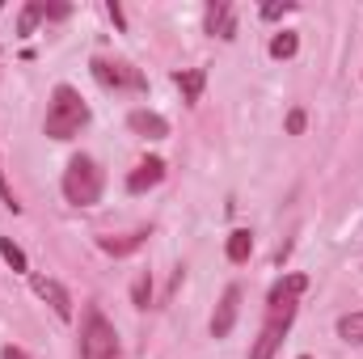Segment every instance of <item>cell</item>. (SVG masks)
<instances>
[{
    "label": "cell",
    "instance_id": "1",
    "mask_svg": "<svg viewBox=\"0 0 363 359\" xmlns=\"http://www.w3.org/2000/svg\"><path fill=\"white\" fill-rule=\"evenodd\" d=\"M89 123V106H85V97L72 89V85H55L51 93V106H47V136L51 140H72L81 127Z\"/></svg>",
    "mask_w": 363,
    "mask_h": 359
},
{
    "label": "cell",
    "instance_id": "2",
    "mask_svg": "<svg viewBox=\"0 0 363 359\" xmlns=\"http://www.w3.org/2000/svg\"><path fill=\"white\" fill-rule=\"evenodd\" d=\"M64 199L77 207H93L101 199V170L93 157H72L64 170Z\"/></svg>",
    "mask_w": 363,
    "mask_h": 359
},
{
    "label": "cell",
    "instance_id": "3",
    "mask_svg": "<svg viewBox=\"0 0 363 359\" xmlns=\"http://www.w3.org/2000/svg\"><path fill=\"white\" fill-rule=\"evenodd\" d=\"M81 359H118V338H114V326H110L97 309H89V317H85Z\"/></svg>",
    "mask_w": 363,
    "mask_h": 359
},
{
    "label": "cell",
    "instance_id": "4",
    "mask_svg": "<svg viewBox=\"0 0 363 359\" xmlns=\"http://www.w3.org/2000/svg\"><path fill=\"white\" fill-rule=\"evenodd\" d=\"M89 68H93V77H97L106 89H144V85H148V81H144V72H140V68H131V64L93 60Z\"/></svg>",
    "mask_w": 363,
    "mask_h": 359
},
{
    "label": "cell",
    "instance_id": "5",
    "mask_svg": "<svg viewBox=\"0 0 363 359\" xmlns=\"http://www.w3.org/2000/svg\"><path fill=\"white\" fill-rule=\"evenodd\" d=\"M207 34H216V38H224V43L237 38V9H233L228 0H211V4H207Z\"/></svg>",
    "mask_w": 363,
    "mask_h": 359
},
{
    "label": "cell",
    "instance_id": "6",
    "mask_svg": "<svg viewBox=\"0 0 363 359\" xmlns=\"http://www.w3.org/2000/svg\"><path fill=\"white\" fill-rule=\"evenodd\" d=\"M34 292L55 309V317H60V321H72V296H68V287H64V283H55V279H47V275H34Z\"/></svg>",
    "mask_w": 363,
    "mask_h": 359
},
{
    "label": "cell",
    "instance_id": "7",
    "mask_svg": "<svg viewBox=\"0 0 363 359\" xmlns=\"http://www.w3.org/2000/svg\"><path fill=\"white\" fill-rule=\"evenodd\" d=\"M237 309H241V287H228L216 304V317H211V338H228L233 321H237Z\"/></svg>",
    "mask_w": 363,
    "mask_h": 359
},
{
    "label": "cell",
    "instance_id": "8",
    "mask_svg": "<svg viewBox=\"0 0 363 359\" xmlns=\"http://www.w3.org/2000/svg\"><path fill=\"white\" fill-rule=\"evenodd\" d=\"M127 127H131L135 136H144V140H165V136H169V123H165L161 114H152V110H131V114H127Z\"/></svg>",
    "mask_w": 363,
    "mask_h": 359
},
{
    "label": "cell",
    "instance_id": "9",
    "mask_svg": "<svg viewBox=\"0 0 363 359\" xmlns=\"http://www.w3.org/2000/svg\"><path fill=\"white\" fill-rule=\"evenodd\" d=\"M161 178H165V161H161V157H148V161L127 178V190H131V194H144V190H152Z\"/></svg>",
    "mask_w": 363,
    "mask_h": 359
},
{
    "label": "cell",
    "instance_id": "10",
    "mask_svg": "<svg viewBox=\"0 0 363 359\" xmlns=\"http://www.w3.org/2000/svg\"><path fill=\"white\" fill-rule=\"evenodd\" d=\"M144 241H148V233H127V237H97L101 254H110V258H127V254H135Z\"/></svg>",
    "mask_w": 363,
    "mask_h": 359
},
{
    "label": "cell",
    "instance_id": "11",
    "mask_svg": "<svg viewBox=\"0 0 363 359\" xmlns=\"http://www.w3.org/2000/svg\"><path fill=\"white\" fill-rule=\"evenodd\" d=\"M174 85L182 89V101H199V93H203V85H207V72L203 68H186V72H174Z\"/></svg>",
    "mask_w": 363,
    "mask_h": 359
},
{
    "label": "cell",
    "instance_id": "12",
    "mask_svg": "<svg viewBox=\"0 0 363 359\" xmlns=\"http://www.w3.org/2000/svg\"><path fill=\"white\" fill-rule=\"evenodd\" d=\"M224 254H228V263H250V254H254V237H250V228H237V233H228V245H224Z\"/></svg>",
    "mask_w": 363,
    "mask_h": 359
},
{
    "label": "cell",
    "instance_id": "13",
    "mask_svg": "<svg viewBox=\"0 0 363 359\" xmlns=\"http://www.w3.org/2000/svg\"><path fill=\"white\" fill-rule=\"evenodd\" d=\"M296 51H300V38H296L291 30H283V34H274L271 38V55L274 60H291Z\"/></svg>",
    "mask_w": 363,
    "mask_h": 359
},
{
    "label": "cell",
    "instance_id": "14",
    "mask_svg": "<svg viewBox=\"0 0 363 359\" xmlns=\"http://www.w3.org/2000/svg\"><path fill=\"white\" fill-rule=\"evenodd\" d=\"M38 21H43V0H30V4L21 9V17H17V34H34Z\"/></svg>",
    "mask_w": 363,
    "mask_h": 359
},
{
    "label": "cell",
    "instance_id": "15",
    "mask_svg": "<svg viewBox=\"0 0 363 359\" xmlns=\"http://www.w3.org/2000/svg\"><path fill=\"white\" fill-rule=\"evenodd\" d=\"M148 296H152V275L140 270L135 283H131V304H135V309H148Z\"/></svg>",
    "mask_w": 363,
    "mask_h": 359
},
{
    "label": "cell",
    "instance_id": "16",
    "mask_svg": "<svg viewBox=\"0 0 363 359\" xmlns=\"http://www.w3.org/2000/svg\"><path fill=\"white\" fill-rule=\"evenodd\" d=\"M338 334H342L347 343H363V313H347V317H338Z\"/></svg>",
    "mask_w": 363,
    "mask_h": 359
},
{
    "label": "cell",
    "instance_id": "17",
    "mask_svg": "<svg viewBox=\"0 0 363 359\" xmlns=\"http://www.w3.org/2000/svg\"><path fill=\"white\" fill-rule=\"evenodd\" d=\"M0 258H4L9 267L17 270V275H26V270H30V263H26V254H21V250H17V245L9 241V237H0Z\"/></svg>",
    "mask_w": 363,
    "mask_h": 359
},
{
    "label": "cell",
    "instance_id": "18",
    "mask_svg": "<svg viewBox=\"0 0 363 359\" xmlns=\"http://www.w3.org/2000/svg\"><path fill=\"white\" fill-rule=\"evenodd\" d=\"M291 9H296L291 0H274V4H262V17H267V21H279V17L291 13Z\"/></svg>",
    "mask_w": 363,
    "mask_h": 359
},
{
    "label": "cell",
    "instance_id": "19",
    "mask_svg": "<svg viewBox=\"0 0 363 359\" xmlns=\"http://www.w3.org/2000/svg\"><path fill=\"white\" fill-rule=\"evenodd\" d=\"M0 199H4V207H13V211H21V203H17V194H13V186L4 182V170H0Z\"/></svg>",
    "mask_w": 363,
    "mask_h": 359
},
{
    "label": "cell",
    "instance_id": "20",
    "mask_svg": "<svg viewBox=\"0 0 363 359\" xmlns=\"http://www.w3.org/2000/svg\"><path fill=\"white\" fill-rule=\"evenodd\" d=\"M287 131H291V136L304 131V110H291V114H287Z\"/></svg>",
    "mask_w": 363,
    "mask_h": 359
},
{
    "label": "cell",
    "instance_id": "21",
    "mask_svg": "<svg viewBox=\"0 0 363 359\" xmlns=\"http://www.w3.org/2000/svg\"><path fill=\"white\" fill-rule=\"evenodd\" d=\"M106 13H110V21H114V26H118V30H123V26H127V17H123V9H118V4H114V0H110V4H106Z\"/></svg>",
    "mask_w": 363,
    "mask_h": 359
},
{
    "label": "cell",
    "instance_id": "22",
    "mask_svg": "<svg viewBox=\"0 0 363 359\" xmlns=\"http://www.w3.org/2000/svg\"><path fill=\"white\" fill-rule=\"evenodd\" d=\"M0 359H30V355H26V351H21V347H13V343H9V347H4V351H0Z\"/></svg>",
    "mask_w": 363,
    "mask_h": 359
},
{
    "label": "cell",
    "instance_id": "23",
    "mask_svg": "<svg viewBox=\"0 0 363 359\" xmlns=\"http://www.w3.org/2000/svg\"><path fill=\"white\" fill-rule=\"evenodd\" d=\"M300 359H308V355H300Z\"/></svg>",
    "mask_w": 363,
    "mask_h": 359
}]
</instances>
